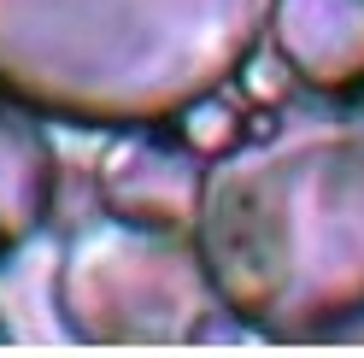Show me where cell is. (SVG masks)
<instances>
[{
	"instance_id": "obj_1",
	"label": "cell",
	"mask_w": 364,
	"mask_h": 358,
	"mask_svg": "<svg viewBox=\"0 0 364 358\" xmlns=\"http://www.w3.org/2000/svg\"><path fill=\"white\" fill-rule=\"evenodd\" d=\"M194 241L247 335L364 347V88H311L218 153Z\"/></svg>"
},
{
	"instance_id": "obj_2",
	"label": "cell",
	"mask_w": 364,
	"mask_h": 358,
	"mask_svg": "<svg viewBox=\"0 0 364 358\" xmlns=\"http://www.w3.org/2000/svg\"><path fill=\"white\" fill-rule=\"evenodd\" d=\"M277 0H0V94L77 129L176 124L223 94Z\"/></svg>"
},
{
	"instance_id": "obj_3",
	"label": "cell",
	"mask_w": 364,
	"mask_h": 358,
	"mask_svg": "<svg viewBox=\"0 0 364 358\" xmlns=\"http://www.w3.org/2000/svg\"><path fill=\"white\" fill-rule=\"evenodd\" d=\"M53 311L82 347H188L235 323L194 229H153L118 212H100L65 235Z\"/></svg>"
},
{
	"instance_id": "obj_4",
	"label": "cell",
	"mask_w": 364,
	"mask_h": 358,
	"mask_svg": "<svg viewBox=\"0 0 364 358\" xmlns=\"http://www.w3.org/2000/svg\"><path fill=\"white\" fill-rule=\"evenodd\" d=\"M206 183H212V153H200L171 124L118 129V141L95 165L100 212L153 223V229H194L200 206H206Z\"/></svg>"
},
{
	"instance_id": "obj_5",
	"label": "cell",
	"mask_w": 364,
	"mask_h": 358,
	"mask_svg": "<svg viewBox=\"0 0 364 358\" xmlns=\"http://www.w3.org/2000/svg\"><path fill=\"white\" fill-rule=\"evenodd\" d=\"M270 48L282 71L317 94L364 88V0H277Z\"/></svg>"
},
{
	"instance_id": "obj_6",
	"label": "cell",
	"mask_w": 364,
	"mask_h": 358,
	"mask_svg": "<svg viewBox=\"0 0 364 358\" xmlns=\"http://www.w3.org/2000/svg\"><path fill=\"white\" fill-rule=\"evenodd\" d=\"M41 124V112L0 94V264L48 229L59 200V153Z\"/></svg>"
},
{
	"instance_id": "obj_7",
	"label": "cell",
	"mask_w": 364,
	"mask_h": 358,
	"mask_svg": "<svg viewBox=\"0 0 364 358\" xmlns=\"http://www.w3.org/2000/svg\"><path fill=\"white\" fill-rule=\"evenodd\" d=\"M6 341H12V329H6V318H0V347H6Z\"/></svg>"
}]
</instances>
